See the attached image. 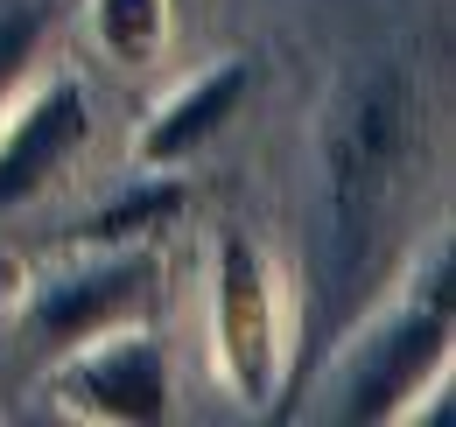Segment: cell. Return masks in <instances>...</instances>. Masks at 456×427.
Segmentation results:
<instances>
[{
	"mask_svg": "<svg viewBox=\"0 0 456 427\" xmlns=\"http://www.w3.org/2000/svg\"><path fill=\"white\" fill-rule=\"evenodd\" d=\"M428 175V92L407 63H372L323 119V189L338 280H365Z\"/></svg>",
	"mask_w": 456,
	"mask_h": 427,
	"instance_id": "6da1fadb",
	"label": "cell"
},
{
	"mask_svg": "<svg viewBox=\"0 0 456 427\" xmlns=\"http://www.w3.org/2000/svg\"><path fill=\"white\" fill-rule=\"evenodd\" d=\"M450 246H436L428 280H414V294L358 350V365L338 392V421H394L428 378L450 372Z\"/></svg>",
	"mask_w": 456,
	"mask_h": 427,
	"instance_id": "7a4b0ae2",
	"label": "cell"
},
{
	"mask_svg": "<svg viewBox=\"0 0 456 427\" xmlns=\"http://www.w3.org/2000/svg\"><path fill=\"white\" fill-rule=\"evenodd\" d=\"M211 336H218V372L246 407H267L281 392V294L267 253L225 231L211 260Z\"/></svg>",
	"mask_w": 456,
	"mask_h": 427,
	"instance_id": "3957f363",
	"label": "cell"
},
{
	"mask_svg": "<svg viewBox=\"0 0 456 427\" xmlns=\"http://www.w3.org/2000/svg\"><path fill=\"white\" fill-rule=\"evenodd\" d=\"M57 399L85 421H113V427H155L169 414V358L162 343L126 322V329H106L77 350H63L57 365Z\"/></svg>",
	"mask_w": 456,
	"mask_h": 427,
	"instance_id": "277c9868",
	"label": "cell"
},
{
	"mask_svg": "<svg viewBox=\"0 0 456 427\" xmlns=\"http://www.w3.org/2000/svg\"><path fill=\"white\" fill-rule=\"evenodd\" d=\"M148 294H155V260L126 253V246H106V260H92L77 273H57V280H43L28 294V329H36L43 350L63 358V350H77V343H92L106 329L141 322Z\"/></svg>",
	"mask_w": 456,
	"mask_h": 427,
	"instance_id": "5b68a950",
	"label": "cell"
},
{
	"mask_svg": "<svg viewBox=\"0 0 456 427\" xmlns=\"http://www.w3.org/2000/svg\"><path fill=\"white\" fill-rule=\"evenodd\" d=\"M92 141V99L77 77H50L21 112L0 119V211L43 197Z\"/></svg>",
	"mask_w": 456,
	"mask_h": 427,
	"instance_id": "8992f818",
	"label": "cell"
},
{
	"mask_svg": "<svg viewBox=\"0 0 456 427\" xmlns=\"http://www.w3.org/2000/svg\"><path fill=\"white\" fill-rule=\"evenodd\" d=\"M246 99H253V56L211 63L204 77H190L169 106L141 126V168H175V161H190L197 148H211L232 119H239Z\"/></svg>",
	"mask_w": 456,
	"mask_h": 427,
	"instance_id": "52a82bcc",
	"label": "cell"
},
{
	"mask_svg": "<svg viewBox=\"0 0 456 427\" xmlns=\"http://www.w3.org/2000/svg\"><path fill=\"white\" fill-rule=\"evenodd\" d=\"M183 211V182H169V168H148L134 189H119L106 211L92 217V246H141L155 231H169Z\"/></svg>",
	"mask_w": 456,
	"mask_h": 427,
	"instance_id": "ba28073f",
	"label": "cell"
},
{
	"mask_svg": "<svg viewBox=\"0 0 456 427\" xmlns=\"http://www.w3.org/2000/svg\"><path fill=\"white\" fill-rule=\"evenodd\" d=\"M169 7L175 0H92V21H99V43L119 63H148L169 36Z\"/></svg>",
	"mask_w": 456,
	"mask_h": 427,
	"instance_id": "9c48e42d",
	"label": "cell"
},
{
	"mask_svg": "<svg viewBox=\"0 0 456 427\" xmlns=\"http://www.w3.org/2000/svg\"><path fill=\"white\" fill-rule=\"evenodd\" d=\"M43 7L36 0H21V7H0V112H7V99H14V85L28 77V63H36V50H43Z\"/></svg>",
	"mask_w": 456,
	"mask_h": 427,
	"instance_id": "30bf717a",
	"label": "cell"
},
{
	"mask_svg": "<svg viewBox=\"0 0 456 427\" xmlns=\"http://www.w3.org/2000/svg\"><path fill=\"white\" fill-rule=\"evenodd\" d=\"M7 294H14V267L0 260V309H7Z\"/></svg>",
	"mask_w": 456,
	"mask_h": 427,
	"instance_id": "8fae6325",
	"label": "cell"
}]
</instances>
